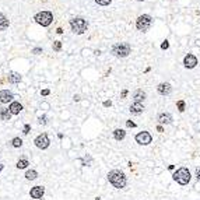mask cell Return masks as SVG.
Listing matches in <instances>:
<instances>
[{"instance_id":"obj_1","label":"cell","mask_w":200,"mask_h":200,"mask_svg":"<svg viewBox=\"0 0 200 200\" xmlns=\"http://www.w3.org/2000/svg\"><path fill=\"white\" fill-rule=\"evenodd\" d=\"M108 181L109 183L113 185L116 189H123L127 183V179H126V175L123 174L122 171L119 169H113L108 174Z\"/></svg>"},{"instance_id":"obj_2","label":"cell","mask_w":200,"mask_h":200,"mask_svg":"<svg viewBox=\"0 0 200 200\" xmlns=\"http://www.w3.org/2000/svg\"><path fill=\"white\" fill-rule=\"evenodd\" d=\"M190 178H192V175H190V171L188 168H185V167H181L179 169H176L174 174V181L175 182H178L179 185H188L190 182Z\"/></svg>"},{"instance_id":"obj_3","label":"cell","mask_w":200,"mask_h":200,"mask_svg":"<svg viewBox=\"0 0 200 200\" xmlns=\"http://www.w3.org/2000/svg\"><path fill=\"white\" fill-rule=\"evenodd\" d=\"M130 52H132V46L127 42L116 43V45L112 46V55L116 56V58H126V56L130 55Z\"/></svg>"},{"instance_id":"obj_4","label":"cell","mask_w":200,"mask_h":200,"mask_svg":"<svg viewBox=\"0 0 200 200\" xmlns=\"http://www.w3.org/2000/svg\"><path fill=\"white\" fill-rule=\"evenodd\" d=\"M70 27H71V31L74 34H77V35H81V34H84L87 31V21H85L84 18H81V17H76L73 20H70Z\"/></svg>"},{"instance_id":"obj_5","label":"cell","mask_w":200,"mask_h":200,"mask_svg":"<svg viewBox=\"0 0 200 200\" xmlns=\"http://www.w3.org/2000/svg\"><path fill=\"white\" fill-rule=\"evenodd\" d=\"M34 20H35L39 25L48 27V25H51V22L53 21V14L51 11H41V13L35 14Z\"/></svg>"},{"instance_id":"obj_6","label":"cell","mask_w":200,"mask_h":200,"mask_svg":"<svg viewBox=\"0 0 200 200\" xmlns=\"http://www.w3.org/2000/svg\"><path fill=\"white\" fill-rule=\"evenodd\" d=\"M151 24H153V18H151V16H148V14H143V16H140L139 18L136 20V27L139 31H143L146 32L151 27Z\"/></svg>"},{"instance_id":"obj_7","label":"cell","mask_w":200,"mask_h":200,"mask_svg":"<svg viewBox=\"0 0 200 200\" xmlns=\"http://www.w3.org/2000/svg\"><path fill=\"white\" fill-rule=\"evenodd\" d=\"M34 143H35V146H37L38 148H41V150H45V148L49 147V137H48L46 133H42V134H39V136L34 140Z\"/></svg>"},{"instance_id":"obj_8","label":"cell","mask_w":200,"mask_h":200,"mask_svg":"<svg viewBox=\"0 0 200 200\" xmlns=\"http://www.w3.org/2000/svg\"><path fill=\"white\" fill-rule=\"evenodd\" d=\"M136 142L140 146H148L150 143L153 142V137L148 132H140L139 134H136Z\"/></svg>"},{"instance_id":"obj_9","label":"cell","mask_w":200,"mask_h":200,"mask_svg":"<svg viewBox=\"0 0 200 200\" xmlns=\"http://www.w3.org/2000/svg\"><path fill=\"white\" fill-rule=\"evenodd\" d=\"M183 66L186 69H195L197 66V58L193 53H188L183 58Z\"/></svg>"},{"instance_id":"obj_10","label":"cell","mask_w":200,"mask_h":200,"mask_svg":"<svg viewBox=\"0 0 200 200\" xmlns=\"http://www.w3.org/2000/svg\"><path fill=\"white\" fill-rule=\"evenodd\" d=\"M157 91H158V94H161V95H169L172 92V87H171L169 83H161V84H158Z\"/></svg>"},{"instance_id":"obj_11","label":"cell","mask_w":200,"mask_h":200,"mask_svg":"<svg viewBox=\"0 0 200 200\" xmlns=\"http://www.w3.org/2000/svg\"><path fill=\"white\" fill-rule=\"evenodd\" d=\"M172 121H174V118H172V115L168 113V112H162V113L158 115L160 125H169V123H172Z\"/></svg>"},{"instance_id":"obj_12","label":"cell","mask_w":200,"mask_h":200,"mask_svg":"<svg viewBox=\"0 0 200 200\" xmlns=\"http://www.w3.org/2000/svg\"><path fill=\"white\" fill-rule=\"evenodd\" d=\"M45 193V189H43L42 186H34L31 190H30V196H31L32 199H41Z\"/></svg>"},{"instance_id":"obj_13","label":"cell","mask_w":200,"mask_h":200,"mask_svg":"<svg viewBox=\"0 0 200 200\" xmlns=\"http://www.w3.org/2000/svg\"><path fill=\"white\" fill-rule=\"evenodd\" d=\"M13 94H11L10 91H7V90H1L0 91V102L1 104H9L13 101Z\"/></svg>"},{"instance_id":"obj_14","label":"cell","mask_w":200,"mask_h":200,"mask_svg":"<svg viewBox=\"0 0 200 200\" xmlns=\"http://www.w3.org/2000/svg\"><path fill=\"white\" fill-rule=\"evenodd\" d=\"M129 111L132 112L133 115H140V113L144 112V105H143L142 102H133L132 105H130Z\"/></svg>"},{"instance_id":"obj_15","label":"cell","mask_w":200,"mask_h":200,"mask_svg":"<svg viewBox=\"0 0 200 200\" xmlns=\"http://www.w3.org/2000/svg\"><path fill=\"white\" fill-rule=\"evenodd\" d=\"M9 111L11 112V115H18L20 112L22 111V105L20 104V102H11L10 106H9Z\"/></svg>"},{"instance_id":"obj_16","label":"cell","mask_w":200,"mask_h":200,"mask_svg":"<svg viewBox=\"0 0 200 200\" xmlns=\"http://www.w3.org/2000/svg\"><path fill=\"white\" fill-rule=\"evenodd\" d=\"M146 92L143 91V90H136L134 92H133V100H134V102H142V101L146 100Z\"/></svg>"},{"instance_id":"obj_17","label":"cell","mask_w":200,"mask_h":200,"mask_svg":"<svg viewBox=\"0 0 200 200\" xmlns=\"http://www.w3.org/2000/svg\"><path fill=\"white\" fill-rule=\"evenodd\" d=\"M7 80H9V83H11V84H17V83L21 81V76L18 73H10L9 77H7Z\"/></svg>"},{"instance_id":"obj_18","label":"cell","mask_w":200,"mask_h":200,"mask_svg":"<svg viewBox=\"0 0 200 200\" xmlns=\"http://www.w3.org/2000/svg\"><path fill=\"white\" fill-rule=\"evenodd\" d=\"M113 137H115V140L121 142V140H123L126 137V132L123 129H116V130H113Z\"/></svg>"},{"instance_id":"obj_19","label":"cell","mask_w":200,"mask_h":200,"mask_svg":"<svg viewBox=\"0 0 200 200\" xmlns=\"http://www.w3.org/2000/svg\"><path fill=\"white\" fill-rule=\"evenodd\" d=\"M11 118V112L6 108H0V119L1 121H10Z\"/></svg>"},{"instance_id":"obj_20","label":"cell","mask_w":200,"mask_h":200,"mask_svg":"<svg viewBox=\"0 0 200 200\" xmlns=\"http://www.w3.org/2000/svg\"><path fill=\"white\" fill-rule=\"evenodd\" d=\"M30 165V162H28V160H25V158H22V160H18L16 164V167L18 169H25L27 167Z\"/></svg>"},{"instance_id":"obj_21","label":"cell","mask_w":200,"mask_h":200,"mask_svg":"<svg viewBox=\"0 0 200 200\" xmlns=\"http://www.w3.org/2000/svg\"><path fill=\"white\" fill-rule=\"evenodd\" d=\"M7 27H9V20L4 17V14L0 13V31H1V30H6Z\"/></svg>"},{"instance_id":"obj_22","label":"cell","mask_w":200,"mask_h":200,"mask_svg":"<svg viewBox=\"0 0 200 200\" xmlns=\"http://www.w3.org/2000/svg\"><path fill=\"white\" fill-rule=\"evenodd\" d=\"M25 178L28 179V181H34V179L38 178V172L35 171V169H30V171H27Z\"/></svg>"},{"instance_id":"obj_23","label":"cell","mask_w":200,"mask_h":200,"mask_svg":"<svg viewBox=\"0 0 200 200\" xmlns=\"http://www.w3.org/2000/svg\"><path fill=\"white\" fill-rule=\"evenodd\" d=\"M11 144H13V147L18 148V147H21L22 146V140L20 139V137H14V139L11 140Z\"/></svg>"},{"instance_id":"obj_24","label":"cell","mask_w":200,"mask_h":200,"mask_svg":"<svg viewBox=\"0 0 200 200\" xmlns=\"http://www.w3.org/2000/svg\"><path fill=\"white\" fill-rule=\"evenodd\" d=\"M176 106H178V111L179 112H183L185 111V106H186V105H185V101L183 100H179L178 102H176Z\"/></svg>"},{"instance_id":"obj_25","label":"cell","mask_w":200,"mask_h":200,"mask_svg":"<svg viewBox=\"0 0 200 200\" xmlns=\"http://www.w3.org/2000/svg\"><path fill=\"white\" fill-rule=\"evenodd\" d=\"M60 49H62V42H60V41H55V42H53V51L59 52Z\"/></svg>"},{"instance_id":"obj_26","label":"cell","mask_w":200,"mask_h":200,"mask_svg":"<svg viewBox=\"0 0 200 200\" xmlns=\"http://www.w3.org/2000/svg\"><path fill=\"white\" fill-rule=\"evenodd\" d=\"M95 1H97V3H98L100 6H108V4H109V3L112 1V0H95Z\"/></svg>"},{"instance_id":"obj_27","label":"cell","mask_w":200,"mask_h":200,"mask_svg":"<svg viewBox=\"0 0 200 200\" xmlns=\"http://www.w3.org/2000/svg\"><path fill=\"white\" fill-rule=\"evenodd\" d=\"M32 53H34V55H39V53H42V48H34V49H32Z\"/></svg>"},{"instance_id":"obj_28","label":"cell","mask_w":200,"mask_h":200,"mask_svg":"<svg viewBox=\"0 0 200 200\" xmlns=\"http://www.w3.org/2000/svg\"><path fill=\"white\" fill-rule=\"evenodd\" d=\"M30 130H31V126H30V125H24V134H28V133H30Z\"/></svg>"},{"instance_id":"obj_29","label":"cell","mask_w":200,"mask_h":200,"mask_svg":"<svg viewBox=\"0 0 200 200\" xmlns=\"http://www.w3.org/2000/svg\"><path fill=\"white\" fill-rule=\"evenodd\" d=\"M169 48V42L168 41H164L162 43H161V49H168Z\"/></svg>"},{"instance_id":"obj_30","label":"cell","mask_w":200,"mask_h":200,"mask_svg":"<svg viewBox=\"0 0 200 200\" xmlns=\"http://www.w3.org/2000/svg\"><path fill=\"white\" fill-rule=\"evenodd\" d=\"M126 126L127 127H136V123H134V122H132V121H127L126 122Z\"/></svg>"},{"instance_id":"obj_31","label":"cell","mask_w":200,"mask_h":200,"mask_svg":"<svg viewBox=\"0 0 200 200\" xmlns=\"http://www.w3.org/2000/svg\"><path fill=\"white\" fill-rule=\"evenodd\" d=\"M39 123L45 125V123H46V116H41V118H39Z\"/></svg>"},{"instance_id":"obj_32","label":"cell","mask_w":200,"mask_h":200,"mask_svg":"<svg viewBox=\"0 0 200 200\" xmlns=\"http://www.w3.org/2000/svg\"><path fill=\"white\" fill-rule=\"evenodd\" d=\"M196 178H197V181L200 182V168L196 169Z\"/></svg>"},{"instance_id":"obj_33","label":"cell","mask_w":200,"mask_h":200,"mask_svg":"<svg viewBox=\"0 0 200 200\" xmlns=\"http://www.w3.org/2000/svg\"><path fill=\"white\" fill-rule=\"evenodd\" d=\"M126 95H127V90H123V91H122L121 98H126Z\"/></svg>"},{"instance_id":"obj_34","label":"cell","mask_w":200,"mask_h":200,"mask_svg":"<svg viewBox=\"0 0 200 200\" xmlns=\"http://www.w3.org/2000/svg\"><path fill=\"white\" fill-rule=\"evenodd\" d=\"M157 130H158V132H160V133H162V132H164V127H162V125H158V126H157Z\"/></svg>"},{"instance_id":"obj_35","label":"cell","mask_w":200,"mask_h":200,"mask_svg":"<svg viewBox=\"0 0 200 200\" xmlns=\"http://www.w3.org/2000/svg\"><path fill=\"white\" fill-rule=\"evenodd\" d=\"M49 92H51L49 90H42V91H41V94L42 95H49Z\"/></svg>"},{"instance_id":"obj_36","label":"cell","mask_w":200,"mask_h":200,"mask_svg":"<svg viewBox=\"0 0 200 200\" xmlns=\"http://www.w3.org/2000/svg\"><path fill=\"white\" fill-rule=\"evenodd\" d=\"M111 105H112L111 101H105V102H104V106H111Z\"/></svg>"},{"instance_id":"obj_37","label":"cell","mask_w":200,"mask_h":200,"mask_svg":"<svg viewBox=\"0 0 200 200\" xmlns=\"http://www.w3.org/2000/svg\"><path fill=\"white\" fill-rule=\"evenodd\" d=\"M56 32H58V34H63V30H62V28H58V30H56Z\"/></svg>"},{"instance_id":"obj_38","label":"cell","mask_w":200,"mask_h":200,"mask_svg":"<svg viewBox=\"0 0 200 200\" xmlns=\"http://www.w3.org/2000/svg\"><path fill=\"white\" fill-rule=\"evenodd\" d=\"M74 101H80V95H74Z\"/></svg>"},{"instance_id":"obj_39","label":"cell","mask_w":200,"mask_h":200,"mask_svg":"<svg viewBox=\"0 0 200 200\" xmlns=\"http://www.w3.org/2000/svg\"><path fill=\"white\" fill-rule=\"evenodd\" d=\"M3 168H4V167H3V164H0V172L3 171Z\"/></svg>"},{"instance_id":"obj_40","label":"cell","mask_w":200,"mask_h":200,"mask_svg":"<svg viewBox=\"0 0 200 200\" xmlns=\"http://www.w3.org/2000/svg\"><path fill=\"white\" fill-rule=\"evenodd\" d=\"M137 1H146V0H137Z\"/></svg>"}]
</instances>
